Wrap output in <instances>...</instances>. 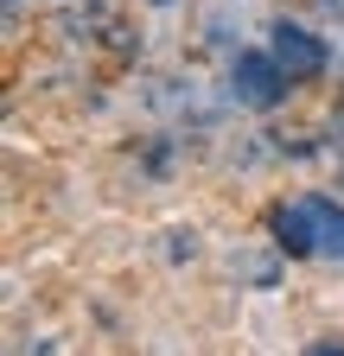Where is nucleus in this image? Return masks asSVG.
Listing matches in <instances>:
<instances>
[{
	"label": "nucleus",
	"instance_id": "obj_1",
	"mask_svg": "<svg viewBox=\"0 0 344 356\" xmlns=\"http://www.w3.org/2000/svg\"><path fill=\"white\" fill-rule=\"evenodd\" d=\"M281 242L293 254H344V204H331V197H293L281 210Z\"/></svg>",
	"mask_w": 344,
	"mask_h": 356
},
{
	"label": "nucleus",
	"instance_id": "obj_2",
	"mask_svg": "<svg viewBox=\"0 0 344 356\" xmlns=\"http://www.w3.org/2000/svg\"><path fill=\"white\" fill-rule=\"evenodd\" d=\"M287 89H293V76L274 64V51H242V58L230 64V96H236L242 108H274Z\"/></svg>",
	"mask_w": 344,
	"mask_h": 356
},
{
	"label": "nucleus",
	"instance_id": "obj_3",
	"mask_svg": "<svg viewBox=\"0 0 344 356\" xmlns=\"http://www.w3.org/2000/svg\"><path fill=\"white\" fill-rule=\"evenodd\" d=\"M268 51H274V64H281L293 83L325 76V44H319V32H306L299 19H281V26L268 32Z\"/></svg>",
	"mask_w": 344,
	"mask_h": 356
}]
</instances>
